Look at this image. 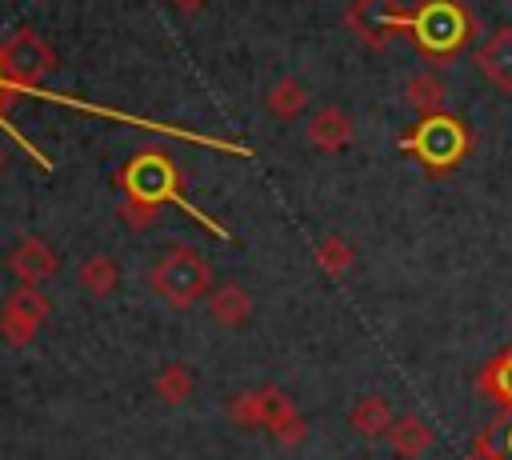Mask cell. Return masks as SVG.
Here are the masks:
<instances>
[{
    "instance_id": "obj_9",
    "label": "cell",
    "mask_w": 512,
    "mask_h": 460,
    "mask_svg": "<svg viewBox=\"0 0 512 460\" xmlns=\"http://www.w3.org/2000/svg\"><path fill=\"white\" fill-rule=\"evenodd\" d=\"M472 60H476L480 76H484L492 88L512 92V24H504V28L488 32Z\"/></svg>"
},
{
    "instance_id": "obj_4",
    "label": "cell",
    "mask_w": 512,
    "mask_h": 460,
    "mask_svg": "<svg viewBox=\"0 0 512 460\" xmlns=\"http://www.w3.org/2000/svg\"><path fill=\"white\" fill-rule=\"evenodd\" d=\"M404 28L428 56H452L472 36V16L456 0H424L412 16H404Z\"/></svg>"
},
{
    "instance_id": "obj_25",
    "label": "cell",
    "mask_w": 512,
    "mask_h": 460,
    "mask_svg": "<svg viewBox=\"0 0 512 460\" xmlns=\"http://www.w3.org/2000/svg\"><path fill=\"white\" fill-rule=\"evenodd\" d=\"M504 452H508V460H512V424L504 428Z\"/></svg>"
},
{
    "instance_id": "obj_7",
    "label": "cell",
    "mask_w": 512,
    "mask_h": 460,
    "mask_svg": "<svg viewBox=\"0 0 512 460\" xmlns=\"http://www.w3.org/2000/svg\"><path fill=\"white\" fill-rule=\"evenodd\" d=\"M344 20L368 48H384L392 32L404 28V12L396 8V0H352Z\"/></svg>"
},
{
    "instance_id": "obj_21",
    "label": "cell",
    "mask_w": 512,
    "mask_h": 460,
    "mask_svg": "<svg viewBox=\"0 0 512 460\" xmlns=\"http://www.w3.org/2000/svg\"><path fill=\"white\" fill-rule=\"evenodd\" d=\"M228 420L240 424V428H260V400H256V388L240 392L228 400Z\"/></svg>"
},
{
    "instance_id": "obj_1",
    "label": "cell",
    "mask_w": 512,
    "mask_h": 460,
    "mask_svg": "<svg viewBox=\"0 0 512 460\" xmlns=\"http://www.w3.org/2000/svg\"><path fill=\"white\" fill-rule=\"evenodd\" d=\"M120 184H124V192H128L120 216H124V224H132V228H144L160 204H168V200L180 196V192H176V188H180V172H176V164H172L160 148L136 152V156L120 168Z\"/></svg>"
},
{
    "instance_id": "obj_23",
    "label": "cell",
    "mask_w": 512,
    "mask_h": 460,
    "mask_svg": "<svg viewBox=\"0 0 512 460\" xmlns=\"http://www.w3.org/2000/svg\"><path fill=\"white\" fill-rule=\"evenodd\" d=\"M12 92H16V84L4 76V68H0V116H4V104L12 100Z\"/></svg>"
},
{
    "instance_id": "obj_22",
    "label": "cell",
    "mask_w": 512,
    "mask_h": 460,
    "mask_svg": "<svg viewBox=\"0 0 512 460\" xmlns=\"http://www.w3.org/2000/svg\"><path fill=\"white\" fill-rule=\"evenodd\" d=\"M464 460H508V452L496 448V444H492V428H484V432L472 440V448H468Z\"/></svg>"
},
{
    "instance_id": "obj_2",
    "label": "cell",
    "mask_w": 512,
    "mask_h": 460,
    "mask_svg": "<svg viewBox=\"0 0 512 460\" xmlns=\"http://www.w3.org/2000/svg\"><path fill=\"white\" fill-rule=\"evenodd\" d=\"M148 284H152V292H156L164 304H172V308H192L196 300H204V296L212 292V268H208V260H204L200 252L176 244V248H168V252L152 264Z\"/></svg>"
},
{
    "instance_id": "obj_14",
    "label": "cell",
    "mask_w": 512,
    "mask_h": 460,
    "mask_svg": "<svg viewBox=\"0 0 512 460\" xmlns=\"http://www.w3.org/2000/svg\"><path fill=\"white\" fill-rule=\"evenodd\" d=\"M388 448H392L400 460H416V456H424V452L432 448V428H428V420L416 416V412L392 420V428H388Z\"/></svg>"
},
{
    "instance_id": "obj_24",
    "label": "cell",
    "mask_w": 512,
    "mask_h": 460,
    "mask_svg": "<svg viewBox=\"0 0 512 460\" xmlns=\"http://www.w3.org/2000/svg\"><path fill=\"white\" fill-rule=\"evenodd\" d=\"M168 4H172V8H180V12H200L208 0H168Z\"/></svg>"
},
{
    "instance_id": "obj_8",
    "label": "cell",
    "mask_w": 512,
    "mask_h": 460,
    "mask_svg": "<svg viewBox=\"0 0 512 460\" xmlns=\"http://www.w3.org/2000/svg\"><path fill=\"white\" fill-rule=\"evenodd\" d=\"M256 400H260V428H268L284 448H300L304 436H308V424L296 412V404L276 384H260L256 388Z\"/></svg>"
},
{
    "instance_id": "obj_6",
    "label": "cell",
    "mask_w": 512,
    "mask_h": 460,
    "mask_svg": "<svg viewBox=\"0 0 512 460\" xmlns=\"http://www.w3.org/2000/svg\"><path fill=\"white\" fill-rule=\"evenodd\" d=\"M48 312H52V304L40 292V284H20L16 292H8V300L0 308V336H4V344L24 348L40 332V324L48 320Z\"/></svg>"
},
{
    "instance_id": "obj_11",
    "label": "cell",
    "mask_w": 512,
    "mask_h": 460,
    "mask_svg": "<svg viewBox=\"0 0 512 460\" xmlns=\"http://www.w3.org/2000/svg\"><path fill=\"white\" fill-rule=\"evenodd\" d=\"M308 144L320 152H340L352 144V116L340 108H320L308 116Z\"/></svg>"
},
{
    "instance_id": "obj_10",
    "label": "cell",
    "mask_w": 512,
    "mask_h": 460,
    "mask_svg": "<svg viewBox=\"0 0 512 460\" xmlns=\"http://www.w3.org/2000/svg\"><path fill=\"white\" fill-rule=\"evenodd\" d=\"M8 268H12V276H16L20 284H40V280H48V276L56 272V252H52L48 240L24 236V240L8 252Z\"/></svg>"
},
{
    "instance_id": "obj_20",
    "label": "cell",
    "mask_w": 512,
    "mask_h": 460,
    "mask_svg": "<svg viewBox=\"0 0 512 460\" xmlns=\"http://www.w3.org/2000/svg\"><path fill=\"white\" fill-rule=\"evenodd\" d=\"M352 260H356V252H352V244L340 240V236H324V240L316 244V264H320V272L332 276V280H340V276L352 268Z\"/></svg>"
},
{
    "instance_id": "obj_19",
    "label": "cell",
    "mask_w": 512,
    "mask_h": 460,
    "mask_svg": "<svg viewBox=\"0 0 512 460\" xmlns=\"http://www.w3.org/2000/svg\"><path fill=\"white\" fill-rule=\"evenodd\" d=\"M408 104L420 112V116H432L444 108V80L436 72H416L408 80Z\"/></svg>"
},
{
    "instance_id": "obj_12",
    "label": "cell",
    "mask_w": 512,
    "mask_h": 460,
    "mask_svg": "<svg viewBox=\"0 0 512 460\" xmlns=\"http://www.w3.org/2000/svg\"><path fill=\"white\" fill-rule=\"evenodd\" d=\"M476 392L492 400L500 412H512V344L476 372Z\"/></svg>"
},
{
    "instance_id": "obj_17",
    "label": "cell",
    "mask_w": 512,
    "mask_h": 460,
    "mask_svg": "<svg viewBox=\"0 0 512 460\" xmlns=\"http://www.w3.org/2000/svg\"><path fill=\"white\" fill-rule=\"evenodd\" d=\"M192 388H196V376H192V368H184V364H168V368H160V372L152 376V392H156L164 404H184V400L192 396Z\"/></svg>"
},
{
    "instance_id": "obj_3",
    "label": "cell",
    "mask_w": 512,
    "mask_h": 460,
    "mask_svg": "<svg viewBox=\"0 0 512 460\" xmlns=\"http://www.w3.org/2000/svg\"><path fill=\"white\" fill-rule=\"evenodd\" d=\"M400 148L412 152L428 172L440 176V172L456 168V164L468 156L472 136H468V128H464L456 116H448V112H432V116H424L408 136H400Z\"/></svg>"
},
{
    "instance_id": "obj_26",
    "label": "cell",
    "mask_w": 512,
    "mask_h": 460,
    "mask_svg": "<svg viewBox=\"0 0 512 460\" xmlns=\"http://www.w3.org/2000/svg\"><path fill=\"white\" fill-rule=\"evenodd\" d=\"M0 164H4V152H0Z\"/></svg>"
},
{
    "instance_id": "obj_13",
    "label": "cell",
    "mask_w": 512,
    "mask_h": 460,
    "mask_svg": "<svg viewBox=\"0 0 512 460\" xmlns=\"http://www.w3.org/2000/svg\"><path fill=\"white\" fill-rule=\"evenodd\" d=\"M208 316L220 324V328H240L248 316H252V296L244 284H216L208 292Z\"/></svg>"
},
{
    "instance_id": "obj_15",
    "label": "cell",
    "mask_w": 512,
    "mask_h": 460,
    "mask_svg": "<svg viewBox=\"0 0 512 460\" xmlns=\"http://www.w3.org/2000/svg\"><path fill=\"white\" fill-rule=\"evenodd\" d=\"M392 420H396L392 404H388L384 396H376V392L360 396V400H356V404L348 408V424H352V428H356L360 436H388Z\"/></svg>"
},
{
    "instance_id": "obj_5",
    "label": "cell",
    "mask_w": 512,
    "mask_h": 460,
    "mask_svg": "<svg viewBox=\"0 0 512 460\" xmlns=\"http://www.w3.org/2000/svg\"><path fill=\"white\" fill-rule=\"evenodd\" d=\"M0 68L16 88H36L56 68V52L40 32L20 28L0 44Z\"/></svg>"
},
{
    "instance_id": "obj_18",
    "label": "cell",
    "mask_w": 512,
    "mask_h": 460,
    "mask_svg": "<svg viewBox=\"0 0 512 460\" xmlns=\"http://www.w3.org/2000/svg\"><path fill=\"white\" fill-rule=\"evenodd\" d=\"M304 104H308V92H304V84L292 80V76H284V80L268 92V112H272L276 120H284V124H292V120L304 112Z\"/></svg>"
},
{
    "instance_id": "obj_16",
    "label": "cell",
    "mask_w": 512,
    "mask_h": 460,
    "mask_svg": "<svg viewBox=\"0 0 512 460\" xmlns=\"http://www.w3.org/2000/svg\"><path fill=\"white\" fill-rule=\"evenodd\" d=\"M76 280H80V288H84L92 300H108V296L120 288V264H116L112 256L96 252V256H88V260L80 264Z\"/></svg>"
}]
</instances>
